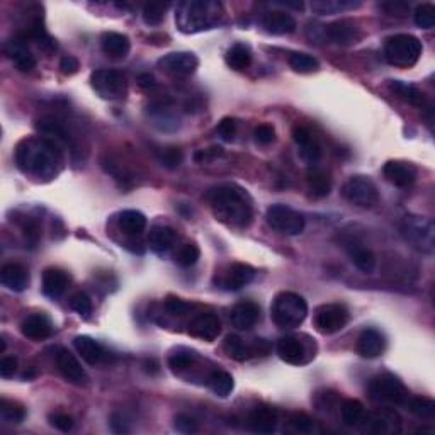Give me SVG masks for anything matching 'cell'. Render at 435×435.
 <instances>
[{"label": "cell", "instance_id": "e575fe53", "mask_svg": "<svg viewBox=\"0 0 435 435\" xmlns=\"http://www.w3.org/2000/svg\"><path fill=\"white\" fill-rule=\"evenodd\" d=\"M226 65L233 70H245L249 69L250 63H252V53H250L249 46L236 43L226 51L225 55Z\"/></svg>", "mask_w": 435, "mask_h": 435}, {"label": "cell", "instance_id": "9a60e30c", "mask_svg": "<svg viewBox=\"0 0 435 435\" xmlns=\"http://www.w3.org/2000/svg\"><path fill=\"white\" fill-rule=\"evenodd\" d=\"M325 34L328 36V40H332L334 43L340 46H350L359 43L362 33H360L359 26H357L353 21L350 19H340L332 23L330 26L325 27Z\"/></svg>", "mask_w": 435, "mask_h": 435}, {"label": "cell", "instance_id": "8d00e7d4", "mask_svg": "<svg viewBox=\"0 0 435 435\" xmlns=\"http://www.w3.org/2000/svg\"><path fill=\"white\" fill-rule=\"evenodd\" d=\"M350 253V260L356 265L359 271L366 272V274H371V272L376 269V256H374L371 250L364 249V247H353V249L349 250Z\"/></svg>", "mask_w": 435, "mask_h": 435}, {"label": "cell", "instance_id": "03108f58", "mask_svg": "<svg viewBox=\"0 0 435 435\" xmlns=\"http://www.w3.org/2000/svg\"><path fill=\"white\" fill-rule=\"evenodd\" d=\"M138 84H140V87L143 88H153L155 77L151 75V73H141V75L138 77Z\"/></svg>", "mask_w": 435, "mask_h": 435}, {"label": "cell", "instance_id": "94428289", "mask_svg": "<svg viewBox=\"0 0 435 435\" xmlns=\"http://www.w3.org/2000/svg\"><path fill=\"white\" fill-rule=\"evenodd\" d=\"M17 371V357H3L0 360V376L12 377Z\"/></svg>", "mask_w": 435, "mask_h": 435}, {"label": "cell", "instance_id": "8fae6325", "mask_svg": "<svg viewBox=\"0 0 435 435\" xmlns=\"http://www.w3.org/2000/svg\"><path fill=\"white\" fill-rule=\"evenodd\" d=\"M369 393L376 401L395 403V405H405L408 401L406 386L398 377L391 376V374H383V376L373 380Z\"/></svg>", "mask_w": 435, "mask_h": 435}, {"label": "cell", "instance_id": "c3c4849f", "mask_svg": "<svg viewBox=\"0 0 435 435\" xmlns=\"http://www.w3.org/2000/svg\"><path fill=\"white\" fill-rule=\"evenodd\" d=\"M70 308L80 316H88L92 313V301L86 293H77L70 298Z\"/></svg>", "mask_w": 435, "mask_h": 435}, {"label": "cell", "instance_id": "7402d4cb", "mask_svg": "<svg viewBox=\"0 0 435 435\" xmlns=\"http://www.w3.org/2000/svg\"><path fill=\"white\" fill-rule=\"evenodd\" d=\"M277 353L284 362L293 364V366H301L308 362L305 344L296 337H282L277 342Z\"/></svg>", "mask_w": 435, "mask_h": 435}, {"label": "cell", "instance_id": "b9f144b4", "mask_svg": "<svg viewBox=\"0 0 435 435\" xmlns=\"http://www.w3.org/2000/svg\"><path fill=\"white\" fill-rule=\"evenodd\" d=\"M406 403H408L410 412L419 419L430 420L435 417V403L430 398H413Z\"/></svg>", "mask_w": 435, "mask_h": 435}, {"label": "cell", "instance_id": "e7e4bbea", "mask_svg": "<svg viewBox=\"0 0 435 435\" xmlns=\"http://www.w3.org/2000/svg\"><path fill=\"white\" fill-rule=\"evenodd\" d=\"M165 308H167L169 313L172 314H186L187 311H189V305H187L186 301H182V299L179 298H172L169 299L167 303H165Z\"/></svg>", "mask_w": 435, "mask_h": 435}, {"label": "cell", "instance_id": "ee69618b", "mask_svg": "<svg viewBox=\"0 0 435 435\" xmlns=\"http://www.w3.org/2000/svg\"><path fill=\"white\" fill-rule=\"evenodd\" d=\"M201 257L199 247L194 245V243H184L175 253V262L180 267H192Z\"/></svg>", "mask_w": 435, "mask_h": 435}, {"label": "cell", "instance_id": "11a10c76", "mask_svg": "<svg viewBox=\"0 0 435 435\" xmlns=\"http://www.w3.org/2000/svg\"><path fill=\"white\" fill-rule=\"evenodd\" d=\"M175 429L180 434H194L197 432V422L189 415H177L175 419Z\"/></svg>", "mask_w": 435, "mask_h": 435}, {"label": "cell", "instance_id": "681fc988", "mask_svg": "<svg viewBox=\"0 0 435 435\" xmlns=\"http://www.w3.org/2000/svg\"><path fill=\"white\" fill-rule=\"evenodd\" d=\"M236 128H238V123L233 118H223L221 121L218 123V134L223 141H233L235 140Z\"/></svg>", "mask_w": 435, "mask_h": 435}, {"label": "cell", "instance_id": "52a82bcc", "mask_svg": "<svg viewBox=\"0 0 435 435\" xmlns=\"http://www.w3.org/2000/svg\"><path fill=\"white\" fill-rule=\"evenodd\" d=\"M342 194L350 204L359 208H373L380 201L377 187L369 177L352 175L342 187Z\"/></svg>", "mask_w": 435, "mask_h": 435}, {"label": "cell", "instance_id": "1f68e13d", "mask_svg": "<svg viewBox=\"0 0 435 435\" xmlns=\"http://www.w3.org/2000/svg\"><path fill=\"white\" fill-rule=\"evenodd\" d=\"M118 225L128 235H141L143 229L147 228V218L136 210H126L119 214Z\"/></svg>", "mask_w": 435, "mask_h": 435}, {"label": "cell", "instance_id": "db71d44e", "mask_svg": "<svg viewBox=\"0 0 435 435\" xmlns=\"http://www.w3.org/2000/svg\"><path fill=\"white\" fill-rule=\"evenodd\" d=\"M218 157H223V148L219 147H211V148H203V150H197L194 153V160L197 164H210V162L216 160Z\"/></svg>", "mask_w": 435, "mask_h": 435}, {"label": "cell", "instance_id": "d6986e66", "mask_svg": "<svg viewBox=\"0 0 435 435\" xmlns=\"http://www.w3.org/2000/svg\"><path fill=\"white\" fill-rule=\"evenodd\" d=\"M260 318V308L253 301H242L233 306L229 313V321L238 330H250L256 327V323Z\"/></svg>", "mask_w": 435, "mask_h": 435}, {"label": "cell", "instance_id": "603a6c76", "mask_svg": "<svg viewBox=\"0 0 435 435\" xmlns=\"http://www.w3.org/2000/svg\"><path fill=\"white\" fill-rule=\"evenodd\" d=\"M0 282L14 293H23L29 284V274L21 264H5L0 271Z\"/></svg>", "mask_w": 435, "mask_h": 435}, {"label": "cell", "instance_id": "74e56055", "mask_svg": "<svg viewBox=\"0 0 435 435\" xmlns=\"http://www.w3.org/2000/svg\"><path fill=\"white\" fill-rule=\"evenodd\" d=\"M364 417H366V410H364V405L359 399H345L344 405H342V420H344L345 425H359Z\"/></svg>", "mask_w": 435, "mask_h": 435}, {"label": "cell", "instance_id": "8992f818", "mask_svg": "<svg viewBox=\"0 0 435 435\" xmlns=\"http://www.w3.org/2000/svg\"><path fill=\"white\" fill-rule=\"evenodd\" d=\"M422 55V43L419 38L412 34H396L386 41L384 46V56L388 63L398 66V69H410L419 62Z\"/></svg>", "mask_w": 435, "mask_h": 435}, {"label": "cell", "instance_id": "ab89813d", "mask_svg": "<svg viewBox=\"0 0 435 435\" xmlns=\"http://www.w3.org/2000/svg\"><path fill=\"white\" fill-rule=\"evenodd\" d=\"M359 5L360 2H347V0H320V2L311 3V9L320 14H337Z\"/></svg>", "mask_w": 435, "mask_h": 435}, {"label": "cell", "instance_id": "f907efd6", "mask_svg": "<svg viewBox=\"0 0 435 435\" xmlns=\"http://www.w3.org/2000/svg\"><path fill=\"white\" fill-rule=\"evenodd\" d=\"M299 153H301V158L308 162V164H316L321 157V147L316 141L311 140L310 143L299 147Z\"/></svg>", "mask_w": 435, "mask_h": 435}, {"label": "cell", "instance_id": "4316f807", "mask_svg": "<svg viewBox=\"0 0 435 435\" xmlns=\"http://www.w3.org/2000/svg\"><path fill=\"white\" fill-rule=\"evenodd\" d=\"M101 48L109 58L114 60H121L125 58L129 53L131 43L129 38L123 33H114V31H109V33H104L101 38Z\"/></svg>", "mask_w": 435, "mask_h": 435}, {"label": "cell", "instance_id": "6f0895ef", "mask_svg": "<svg viewBox=\"0 0 435 435\" xmlns=\"http://www.w3.org/2000/svg\"><path fill=\"white\" fill-rule=\"evenodd\" d=\"M49 422L55 429L62 430V432H70L73 429V419L66 413H55V415L49 417Z\"/></svg>", "mask_w": 435, "mask_h": 435}, {"label": "cell", "instance_id": "5b68a950", "mask_svg": "<svg viewBox=\"0 0 435 435\" xmlns=\"http://www.w3.org/2000/svg\"><path fill=\"white\" fill-rule=\"evenodd\" d=\"M401 236L419 252L432 256L435 250V225L430 218L408 214L399 226Z\"/></svg>", "mask_w": 435, "mask_h": 435}, {"label": "cell", "instance_id": "f5cc1de1", "mask_svg": "<svg viewBox=\"0 0 435 435\" xmlns=\"http://www.w3.org/2000/svg\"><path fill=\"white\" fill-rule=\"evenodd\" d=\"M381 9L390 14V16L396 17H405L410 12V5L406 2H401V0H391V2L381 3Z\"/></svg>", "mask_w": 435, "mask_h": 435}, {"label": "cell", "instance_id": "3957f363", "mask_svg": "<svg viewBox=\"0 0 435 435\" xmlns=\"http://www.w3.org/2000/svg\"><path fill=\"white\" fill-rule=\"evenodd\" d=\"M223 17V7L218 2H203V0H190L182 2L177 9L175 23L182 33L194 34L201 31H210L219 26Z\"/></svg>", "mask_w": 435, "mask_h": 435}, {"label": "cell", "instance_id": "7a4b0ae2", "mask_svg": "<svg viewBox=\"0 0 435 435\" xmlns=\"http://www.w3.org/2000/svg\"><path fill=\"white\" fill-rule=\"evenodd\" d=\"M213 213L219 221L232 228H249L253 221L252 197L236 184H221L210 192Z\"/></svg>", "mask_w": 435, "mask_h": 435}, {"label": "cell", "instance_id": "277c9868", "mask_svg": "<svg viewBox=\"0 0 435 435\" xmlns=\"http://www.w3.org/2000/svg\"><path fill=\"white\" fill-rule=\"evenodd\" d=\"M271 316L279 328H296L306 320L308 303L303 296L286 291L275 296Z\"/></svg>", "mask_w": 435, "mask_h": 435}, {"label": "cell", "instance_id": "f35d334b", "mask_svg": "<svg viewBox=\"0 0 435 435\" xmlns=\"http://www.w3.org/2000/svg\"><path fill=\"white\" fill-rule=\"evenodd\" d=\"M289 66L298 73H313L320 69V63L308 53H293L289 56Z\"/></svg>", "mask_w": 435, "mask_h": 435}, {"label": "cell", "instance_id": "4fadbf2b", "mask_svg": "<svg viewBox=\"0 0 435 435\" xmlns=\"http://www.w3.org/2000/svg\"><path fill=\"white\" fill-rule=\"evenodd\" d=\"M55 360L60 374H62L69 383L75 384V386H86L88 376L86 369L82 367V364L79 362V359H77L72 352H69V350L62 347L56 349Z\"/></svg>", "mask_w": 435, "mask_h": 435}, {"label": "cell", "instance_id": "44dd1931", "mask_svg": "<svg viewBox=\"0 0 435 435\" xmlns=\"http://www.w3.org/2000/svg\"><path fill=\"white\" fill-rule=\"evenodd\" d=\"M262 26L265 31L275 36H284V34H291L296 31V19L291 14L284 12V10H272V12L265 14L262 19Z\"/></svg>", "mask_w": 435, "mask_h": 435}, {"label": "cell", "instance_id": "f6af8a7d", "mask_svg": "<svg viewBox=\"0 0 435 435\" xmlns=\"http://www.w3.org/2000/svg\"><path fill=\"white\" fill-rule=\"evenodd\" d=\"M165 10H167L165 3H147L143 7V12H141L145 24H148V26H158V24H162V21L165 19Z\"/></svg>", "mask_w": 435, "mask_h": 435}, {"label": "cell", "instance_id": "680465c9", "mask_svg": "<svg viewBox=\"0 0 435 435\" xmlns=\"http://www.w3.org/2000/svg\"><path fill=\"white\" fill-rule=\"evenodd\" d=\"M24 238L29 243L31 247H36L38 240H40V226H38L36 221L29 219V221L24 225Z\"/></svg>", "mask_w": 435, "mask_h": 435}, {"label": "cell", "instance_id": "836d02e7", "mask_svg": "<svg viewBox=\"0 0 435 435\" xmlns=\"http://www.w3.org/2000/svg\"><path fill=\"white\" fill-rule=\"evenodd\" d=\"M390 87L393 92H396L408 104L417 105V108H423L425 105V95H423V92L415 86H412V84L401 82V80H391Z\"/></svg>", "mask_w": 435, "mask_h": 435}, {"label": "cell", "instance_id": "7dc6e473", "mask_svg": "<svg viewBox=\"0 0 435 435\" xmlns=\"http://www.w3.org/2000/svg\"><path fill=\"white\" fill-rule=\"evenodd\" d=\"M182 160H184V153H182V150L177 147L165 148V150L162 151V155H160L162 165L167 169H177L180 164H182Z\"/></svg>", "mask_w": 435, "mask_h": 435}, {"label": "cell", "instance_id": "ffe728a7", "mask_svg": "<svg viewBox=\"0 0 435 435\" xmlns=\"http://www.w3.org/2000/svg\"><path fill=\"white\" fill-rule=\"evenodd\" d=\"M383 174L388 182L396 187H410L417 179V169L406 162L391 160L383 167Z\"/></svg>", "mask_w": 435, "mask_h": 435}, {"label": "cell", "instance_id": "484cf974", "mask_svg": "<svg viewBox=\"0 0 435 435\" xmlns=\"http://www.w3.org/2000/svg\"><path fill=\"white\" fill-rule=\"evenodd\" d=\"M70 277L62 269H46L43 274V293L48 298L58 299L69 288Z\"/></svg>", "mask_w": 435, "mask_h": 435}, {"label": "cell", "instance_id": "9f6ffc18", "mask_svg": "<svg viewBox=\"0 0 435 435\" xmlns=\"http://www.w3.org/2000/svg\"><path fill=\"white\" fill-rule=\"evenodd\" d=\"M253 136L259 145H271L275 140V129L271 125H260L253 131Z\"/></svg>", "mask_w": 435, "mask_h": 435}, {"label": "cell", "instance_id": "5bb4252c", "mask_svg": "<svg viewBox=\"0 0 435 435\" xmlns=\"http://www.w3.org/2000/svg\"><path fill=\"white\" fill-rule=\"evenodd\" d=\"M362 422H366L364 429L373 434L399 432V425H401V419H399L398 413L390 408H383L373 413V415L364 417Z\"/></svg>", "mask_w": 435, "mask_h": 435}, {"label": "cell", "instance_id": "bcb514c9", "mask_svg": "<svg viewBox=\"0 0 435 435\" xmlns=\"http://www.w3.org/2000/svg\"><path fill=\"white\" fill-rule=\"evenodd\" d=\"M415 24L422 29H430L435 26V7L432 3H422L415 9Z\"/></svg>", "mask_w": 435, "mask_h": 435}, {"label": "cell", "instance_id": "7c38bea8", "mask_svg": "<svg viewBox=\"0 0 435 435\" xmlns=\"http://www.w3.org/2000/svg\"><path fill=\"white\" fill-rule=\"evenodd\" d=\"M157 65L162 72L172 77H187L196 72V69L199 66V58L194 53L175 51L162 56Z\"/></svg>", "mask_w": 435, "mask_h": 435}, {"label": "cell", "instance_id": "f1b7e54d", "mask_svg": "<svg viewBox=\"0 0 435 435\" xmlns=\"http://www.w3.org/2000/svg\"><path fill=\"white\" fill-rule=\"evenodd\" d=\"M73 347H75L77 352L80 353V357H82L87 364H90V366H95V364L101 362L105 356L102 345L99 344L97 340H94L92 337H87V335H79V337H75Z\"/></svg>", "mask_w": 435, "mask_h": 435}, {"label": "cell", "instance_id": "9c48e42d", "mask_svg": "<svg viewBox=\"0 0 435 435\" xmlns=\"http://www.w3.org/2000/svg\"><path fill=\"white\" fill-rule=\"evenodd\" d=\"M269 226L284 235L296 236L305 229V218L286 204H272L267 210Z\"/></svg>", "mask_w": 435, "mask_h": 435}, {"label": "cell", "instance_id": "6125c7cd", "mask_svg": "<svg viewBox=\"0 0 435 435\" xmlns=\"http://www.w3.org/2000/svg\"><path fill=\"white\" fill-rule=\"evenodd\" d=\"M60 69H62V72L65 73V75H73V73L79 72L80 63L75 56H63L62 62H60Z\"/></svg>", "mask_w": 435, "mask_h": 435}, {"label": "cell", "instance_id": "cb8c5ba5", "mask_svg": "<svg viewBox=\"0 0 435 435\" xmlns=\"http://www.w3.org/2000/svg\"><path fill=\"white\" fill-rule=\"evenodd\" d=\"M384 337L381 332L374 330V328H367L360 334L359 340H357V352L366 359H376L384 352Z\"/></svg>", "mask_w": 435, "mask_h": 435}, {"label": "cell", "instance_id": "2e32d148", "mask_svg": "<svg viewBox=\"0 0 435 435\" xmlns=\"http://www.w3.org/2000/svg\"><path fill=\"white\" fill-rule=\"evenodd\" d=\"M189 334L199 340L213 342L216 340L221 334V321L216 314L203 313L197 318H194L189 325Z\"/></svg>", "mask_w": 435, "mask_h": 435}, {"label": "cell", "instance_id": "be15d7a7", "mask_svg": "<svg viewBox=\"0 0 435 435\" xmlns=\"http://www.w3.org/2000/svg\"><path fill=\"white\" fill-rule=\"evenodd\" d=\"M293 138H295V141L298 143V147H303V145L310 143L311 140H313V134L310 133V129L305 128V126H295L293 128Z\"/></svg>", "mask_w": 435, "mask_h": 435}, {"label": "cell", "instance_id": "f546056e", "mask_svg": "<svg viewBox=\"0 0 435 435\" xmlns=\"http://www.w3.org/2000/svg\"><path fill=\"white\" fill-rule=\"evenodd\" d=\"M175 242V232L169 226H155L148 235V245L158 256H164L172 249Z\"/></svg>", "mask_w": 435, "mask_h": 435}, {"label": "cell", "instance_id": "4dcf8cb0", "mask_svg": "<svg viewBox=\"0 0 435 435\" xmlns=\"http://www.w3.org/2000/svg\"><path fill=\"white\" fill-rule=\"evenodd\" d=\"M223 349H225V352L228 353L232 359L238 360V362H243V360H249L250 357L257 356L256 344H245V342L240 337H236V335H228L225 344H223Z\"/></svg>", "mask_w": 435, "mask_h": 435}, {"label": "cell", "instance_id": "816d5d0a", "mask_svg": "<svg viewBox=\"0 0 435 435\" xmlns=\"http://www.w3.org/2000/svg\"><path fill=\"white\" fill-rule=\"evenodd\" d=\"M289 423H291V427L296 432L308 434L313 430V420H311L306 413H295V415H291V419H289Z\"/></svg>", "mask_w": 435, "mask_h": 435}, {"label": "cell", "instance_id": "d590c367", "mask_svg": "<svg viewBox=\"0 0 435 435\" xmlns=\"http://www.w3.org/2000/svg\"><path fill=\"white\" fill-rule=\"evenodd\" d=\"M208 386L211 388V391L214 395L226 398L228 395H232L235 383H233L232 374H228L226 371H214L210 377H208Z\"/></svg>", "mask_w": 435, "mask_h": 435}, {"label": "cell", "instance_id": "e0dca14e", "mask_svg": "<svg viewBox=\"0 0 435 435\" xmlns=\"http://www.w3.org/2000/svg\"><path fill=\"white\" fill-rule=\"evenodd\" d=\"M5 55L14 62V65L21 70V72H31L36 66V58L27 48L26 40L23 38H16V40L7 41L5 45Z\"/></svg>", "mask_w": 435, "mask_h": 435}, {"label": "cell", "instance_id": "6da1fadb", "mask_svg": "<svg viewBox=\"0 0 435 435\" xmlns=\"http://www.w3.org/2000/svg\"><path fill=\"white\" fill-rule=\"evenodd\" d=\"M62 147L48 138H26L16 148V164L24 174L51 179L62 169Z\"/></svg>", "mask_w": 435, "mask_h": 435}, {"label": "cell", "instance_id": "d6a6232c", "mask_svg": "<svg viewBox=\"0 0 435 435\" xmlns=\"http://www.w3.org/2000/svg\"><path fill=\"white\" fill-rule=\"evenodd\" d=\"M306 182H308V189H310L311 196L318 197H327L332 190V182H330V177L325 174L323 171L320 169H311L308 172L306 177Z\"/></svg>", "mask_w": 435, "mask_h": 435}, {"label": "cell", "instance_id": "d4e9b609", "mask_svg": "<svg viewBox=\"0 0 435 435\" xmlns=\"http://www.w3.org/2000/svg\"><path fill=\"white\" fill-rule=\"evenodd\" d=\"M256 277V271L247 264H232L226 271L225 277H223L221 286L228 291H238L243 286L253 281Z\"/></svg>", "mask_w": 435, "mask_h": 435}, {"label": "cell", "instance_id": "60d3db41", "mask_svg": "<svg viewBox=\"0 0 435 435\" xmlns=\"http://www.w3.org/2000/svg\"><path fill=\"white\" fill-rule=\"evenodd\" d=\"M0 417L5 423H21L26 419V410L17 403L2 399L0 401Z\"/></svg>", "mask_w": 435, "mask_h": 435}, {"label": "cell", "instance_id": "ba28073f", "mask_svg": "<svg viewBox=\"0 0 435 435\" xmlns=\"http://www.w3.org/2000/svg\"><path fill=\"white\" fill-rule=\"evenodd\" d=\"M90 84L102 99H111V101L125 97L128 90V80L119 70H95L90 75Z\"/></svg>", "mask_w": 435, "mask_h": 435}, {"label": "cell", "instance_id": "91938a15", "mask_svg": "<svg viewBox=\"0 0 435 435\" xmlns=\"http://www.w3.org/2000/svg\"><path fill=\"white\" fill-rule=\"evenodd\" d=\"M111 429H112V432H116V434H128L129 432V422L128 420H126V417L123 415V413H119V412H116V413H112V417H111Z\"/></svg>", "mask_w": 435, "mask_h": 435}, {"label": "cell", "instance_id": "83f0119b", "mask_svg": "<svg viewBox=\"0 0 435 435\" xmlns=\"http://www.w3.org/2000/svg\"><path fill=\"white\" fill-rule=\"evenodd\" d=\"M249 427L257 434H272L277 427V413L271 406H257L250 413Z\"/></svg>", "mask_w": 435, "mask_h": 435}, {"label": "cell", "instance_id": "30bf717a", "mask_svg": "<svg viewBox=\"0 0 435 435\" xmlns=\"http://www.w3.org/2000/svg\"><path fill=\"white\" fill-rule=\"evenodd\" d=\"M349 318L350 313L347 306L340 305V303H330V305H323L316 310L314 327L323 335L337 334L349 323Z\"/></svg>", "mask_w": 435, "mask_h": 435}, {"label": "cell", "instance_id": "ac0fdd59", "mask_svg": "<svg viewBox=\"0 0 435 435\" xmlns=\"http://www.w3.org/2000/svg\"><path fill=\"white\" fill-rule=\"evenodd\" d=\"M21 332L24 337L31 338L34 342H40L48 338L53 332V325L49 318L43 313H34L24 318L21 321Z\"/></svg>", "mask_w": 435, "mask_h": 435}, {"label": "cell", "instance_id": "7bdbcfd3", "mask_svg": "<svg viewBox=\"0 0 435 435\" xmlns=\"http://www.w3.org/2000/svg\"><path fill=\"white\" fill-rule=\"evenodd\" d=\"M197 360V356L196 352H192V350H187V349H180L177 350V352L172 353L171 357H169V366H171L172 371H186L189 369L190 366H194V362Z\"/></svg>", "mask_w": 435, "mask_h": 435}]
</instances>
